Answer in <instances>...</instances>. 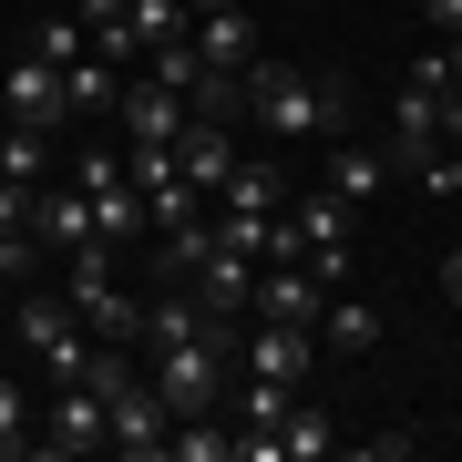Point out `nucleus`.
<instances>
[{
	"label": "nucleus",
	"instance_id": "f257e3e1",
	"mask_svg": "<svg viewBox=\"0 0 462 462\" xmlns=\"http://www.w3.org/2000/svg\"><path fill=\"white\" fill-rule=\"evenodd\" d=\"M247 124L267 134V144H329V134L349 124V83L329 72H288V62H247Z\"/></svg>",
	"mask_w": 462,
	"mask_h": 462
},
{
	"label": "nucleus",
	"instance_id": "f03ea898",
	"mask_svg": "<svg viewBox=\"0 0 462 462\" xmlns=\"http://www.w3.org/2000/svg\"><path fill=\"white\" fill-rule=\"evenodd\" d=\"M11 339L32 349V360L51 370V380H83V360H93V329H83V309H72V298H21V319H11Z\"/></svg>",
	"mask_w": 462,
	"mask_h": 462
},
{
	"label": "nucleus",
	"instance_id": "7ed1b4c3",
	"mask_svg": "<svg viewBox=\"0 0 462 462\" xmlns=\"http://www.w3.org/2000/svg\"><path fill=\"white\" fill-rule=\"evenodd\" d=\"M0 124H72V103H62V72L42 62V51H21L11 72H0Z\"/></svg>",
	"mask_w": 462,
	"mask_h": 462
},
{
	"label": "nucleus",
	"instance_id": "20e7f679",
	"mask_svg": "<svg viewBox=\"0 0 462 462\" xmlns=\"http://www.w3.org/2000/svg\"><path fill=\"white\" fill-rule=\"evenodd\" d=\"M103 452H134V462L165 452V401H154V380H134V391L103 401Z\"/></svg>",
	"mask_w": 462,
	"mask_h": 462
},
{
	"label": "nucleus",
	"instance_id": "39448f33",
	"mask_svg": "<svg viewBox=\"0 0 462 462\" xmlns=\"http://www.w3.org/2000/svg\"><path fill=\"white\" fill-rule=\"evenodd\" d=\"M257 319H288V329H319V309H329V278H319L309 257L298 267H257V298H247Z\"/></svg>",
	"mask_w": 462,
	"mask_h": 462
},
{
	"label": "nucleus",
	"instance_id": "423d86ee",
	"mask_svg": "<svg viewBox=\"0 0 462 462\" xmlns=\"http://www.w3.org/2000/svg\"><path fill=\"white\" fill-rule=\"evenodd\" d=\"M42 452H103V391H93V380H62V391H51Z\"/></svg>",
	"mask_w": 462,
	"mask_h": 462
},
{
	"label": "nucleus",
	"instance_id": "0eeeda50",
	"mask_svg": "<svg viewBox=\"0 0 462 462\" xmlns=\"http://www.w3.org/2000/svg\"><path fill=\"white\" fill-rule=\"evenodd\" d=\"M185 288H196V309H206V319H247V298H257V257L206 247V267H196Z\"/></svg>",
	"mask_w": 462,
	"mask_h": 462
},
{
	"label": "nucleus",
	"instance_id": "6e6552de",
	"mask_svg": "<svg viewBox=\"0 0 462 462\" xmlns=\"http://www.w3.org/2000/svg\"><path fill=\"white\" fill-rule=\"evenodd\" d=\"M114 124H124V144H175V134H185V93L124 83V93H114Z\"/></svg>",
	"mask_w": 462,
	"mask_h": 462
},
{
	"label": "nucleus",
	"instance_id": "1a4fd4ad",
	"mask_svg": "<svg viewBox=\"0 0 462 462\" xmlns=\"http://www.w3.org/2000/svg\"><path fill=\"white\" fill-rule=\"evenodd\" d=\"M236 349H247V370H257V380H309V360H319V329H288V319H257V339L236 329Z\"/></svg>",
	"mask_w": 462,
	"mask_h": 462
},
{
	"label": "nucleus",
	"instance_id": "9d476101",
	"mask_svg": "<svg viewBox=\"0 0 462 462\" xmlns=\"http://www.w3.org/2000/svg\"><path fill=\"white\" fill-rule=\"evenodd\" d=\"M175 165H185V185H196V196H216V185H226V165H236V124L185 114V134H175Z\"/></svg>",
	"mask_w": 462,
	"mask_h": 462
},
{
	"label": "nucleus",
	"instance_id": "9b49d317",
	"mask_svg": "<svg viewBox=\"0 0 462 462\" xmlns=\"http://www.w3.org/2000/svg\"><path fill=\"white\" fill-rule=\"evenodd\" d=\"M442 144V93H421V83H401V103H391V165H421V154Z\"/></svg>",
	"mask_w": 462,
	"mask_h": 462
},
{
	"label": "nucleus",
	"instance_id": "f8f14e48",
	"mask_svg": "<svg viewBox=\"0 0 462 462\" xmlns=\"http://www.w3.org/2000/svg\"><path fill=\"white\" fill-rule=\"evenodd\" d=\"M298 196V185H288V165H278V154H236V165H226V185H216V206H247V216H278Z\"/></svg>",
	"mask_w": 462,
	"mask_h": 462
},
{
	"label": "nucleus",
	"instance_id": "ddd939ff",
	"mask_svg": "<svg viewBox=\"0 0 462 462\" xmlns=\"http://www.w3.org/2000/svg\"><path fill=\"white\" fill-rule=\"evenodd\" d=\"M185 339H206V309H196L185 278H165V298L144 309V349H185Z\"/></svg>",
	"mask_w": 462,
	"mask_h": 462
},
{
	"label": "nucleus",
	"instance_id": "4468645a",
	"mask_svg": "<svg viewBox=\"0 0 462 462\" xmlns=\"http://www.w3.org/2000/svg\"><path fill=\"white\" fill-rule=\"evenodd\" d=\"M185 42H196L216 72H247V62H257V32H247V11H206V21H196Z\"/></svg>",
	"mask_w": 462,
	"mask_h": 462
},
{
	"label": "nucleus",
	"instance_id": "2eb2a0df",
	"mask_svg": "<svg viewBox=\"0 0 462 462\" xmlns=\"http://www.w3.org/2000/svg\"><path fill=\"white\" fill-rule=\"evenodd\" d=\"M319 349H380V309L329 288V309H319Z\"/></svg>",
	"mask_w": 462,
	"mask_h": 462
},
{
	"label": "nucleus",
	"instance_id": "dca6fc26",
	"mask_svg": "<svg viewBox=\"0 0 462 462\" xmlns=\"http://www.w3.org/2000/svg\"><path fill=\"white\" fill-rule=\"evenodd\" d=\"M114 93H124V72L103 62V51H83V62H62V103H72V114H114Z\"/></svg>",
	"mask_w": 462,
	"mask_h": 462
},
{
	"label": "nucleus",
	"instance_id": "f3484780",
	"mask_svg": "<svg viewBox=\"0 0 462 462\" xmlns=\"http://www.w3.org/2000/svg\"><path fill=\"white\" fill-rule=\"evenodd\" d=\"M329 185H339L349 206H370L380 185H391V154H380V144H339V165H329Z\"/></svg>",
	"mask_w": 462,
	"mask_h": 462
},
{
	"label": "nucleus",
	"instance_id": "a211bd4d",
	"mask_svg": "<svg viewBox=\"0 0 462 462\" xmlns=\"http://www.w3.org/2000/svg\"><path fill=\"white\" fill-rule=\"evenodd\" d=\"M0 175L42 185V175H51V134H42V124H0Z\"/></svg>",
	"mask_w": 462,
	"mask_h": 462
},
{
	"label": "nucleus",
	"instance_id": "6ab92c4d",
	"mask_svg": "<svg viewBox=\"0 0 462 462\" xmlns=\"http://www.w3.org/2000/svg\"><path fill=\"white\" fill-rule=\"evenodd\" d=\"M288 411H298V380H257V370H247V391H236V421H247V431H278Z\"/></svg>",
	"mask_w": 462,
	"mask_h": 462
},
{
	"label": "nucleus",
	"instance_id": "aec40b11",
	"mask_svg": "<svg viewBox=\"0 0 462 462\" xmlns=\"http://www.w3.org/2000/svg\"><path fill=\"white\" fill-rule=\"evenodd\" d=\"M83 329L93 339H144V309H134L124 288H103V298H83Z\"/></svg>",
	"mask_w": 462,
	"mask_h": 462
},
{
	"label": "nucleus",
	"instance_id": "412c9836",
	"mask_svg": "<svg viewBox=\"0 0 462 462\" xmlns=\"http://www.w3.org/2000/svg\"><path fill=\"white\" fill-rule=\"evenodd\" d=\"M124 21H134V42H144V51H154V42H175V32H196V11H185V0H134Z\"/></svg>",
	"mask_w": 462,
	"mask_h": 462
},
{
	"label": "nucleus",
	"instance_id": "4be33fe9",
	"mask_svg": "<svg viewBox=\"0 0 462 462\" xmlns=\"http://www.w3.org/2000/svg\"><path fill=\"white\" fill-rule=\"evenodd\" d=\"M144 62H154V83H165V93H196V72H206V51H196V42L175 32V42H154Z\"/></svg>",
	"mask_w": 462,
	"mask_h": 462
},
{
	"label": "nucleus",
	"instance_id": "5701e85b",
	"mask_svg": "<svg viewBox=\"0 0 462 462\" xmlns=\"http://www.w3.org/2000/svg\"><path fill=\"white\" fill-rule=\"evenodd\" d=\"M267 442H278V462H319V452H329V421H319V411H288Z\"/></svg>",
	"mask_w": 462,
	"mask_h": 462
},
{
	"label": "nucleus",
	"instance_id": "b1692460",
	"mask_svg": "<svg viewBox=\"0 0 462 462\" xmlns=\"http://www.w3.org/2000/svg\"><path fill=\"white\" fill-rule=\"evenodd\" d=\"M32 51L62 72V62H83V51H93V32H83V21H42V32H32Z\"/></svg>",
	"mask_w": 462,
	"mask_h": 462
},
{
	"label": "nucleus",
	"instance_id": "393cba45",
	"mask_svg": "<svg viewBox=\"0 0 462 462\" xmlns=\"http://www.w3.org/2000/svg\"><path fill=\"white\" fill-rule=\"evenodd\" d=\"M411 185H421V196H462V144H431L411 165Z\"/></svg>",
	"mask_w": 462,
	"mask_h": 462
},
{
	"label": "nucleus",
	"instance_id": "a878e982",
	"mask_svg": "<svg viewBox=\"0 0 462 462\" xmlns=\"http://www.w3.org/2000/svg\"><path fill=\"white\" fill-rule=\"evenodd\" d=\"M411 83H421V93H462V42L421 51V62H411Z\"/></svg>",
	"mask_w": 462,
	"mask_h": 462
},
{
	"label": "nucleus",
	"instance_id": "bb28decb",
	"mask_svg": "<svg viewBox=\"0 0 462 462\" xmlns=\"http://www.w3.org/2000/svg\"><path fill=\"white\" fill-rule=\"evenodd\" d=\"M0 452H42V431H32V411H21L11 380H0Z\"/></svg>",
	"mask_w": 462,
	"mask_h": 462
},
{
	"label": "nucleus",
	"instance_id": "cd10ccee",
	"mask_svg": "<svg viewBox=\"0 0 462 462\" xmlns=\"http://www.w3.org/2000/svg\"><path fill=\"white\" fill-rule=\"evenodd\" d=\"M32 196H42V185H21V175H0V236H21V226H32Z\"/></svg>",
	"mask_w": 462,
	"mask_h": 462
},
{
	"label": "nucleus",
	"instance_id": "c85d7f7f",
	"mask_svg": "<svg viewBox=\"0 0 462 462\" xmlns=\"http://www.w3.org/2000/svg\"><path fill=\"white\" fill-rule=\"evenodd\" d=\"M421 21H431L442 42H462V0H421Z\"/></svg>",
	"mask_w": 462,
	"mask_h": 462
},
{
	"label": "nucleus",
	"instance_id": "c756f323",
	"mask_svg": "<svg viewBox=\"0 0 462 462\" xmlns=\"http://www.w3.org/2000/svg\"><path fill=\"white\" fill-rule=\"evenodd\" d=\"M134 11V0H83V32H93V21H124Z\"/></svg>",
	"mask_w": 462,
	"mask_h": 462
},
{
	"label": "nucleus",
	"instance_id": "7c9ffc66",
	"mask_svg": "<svg viewBox=\"0 0 462 462\" xmlns=\"http://www.w3.org/2000/svg\"><path fill=\"white\" fill-rule=\"evenodd\" d=\"M442 144H462V93H442Z\"/></svg>",
	"mask_w": 462,
	"mask_h": 462
},
{
	"label": "nucleus",
	"instance_id": "2f4dec72",
	"mask_svg": "<svg viewBox=\"0 0 462 462\" xmlns=\"http://www.w3.org/2000/svg\"><path fill=\"white\" fill-rule=\"evenodd\" d=\"M442 298H452V309H462V247L442 257Z\"/></svg>",
	"mask_w": 462,
	"mask_h": 462
},
{
	"label": "nucleus",
	"instance_id": "473e14b6",
	"mask_svg": "<svg viewBox=\"0 0 462 462\" xmlns=\"http://www.w3.org/2000/svg\"><path fill=\"white\" fill-rule=\"evenodd\" d=\"M185 11H196V21H206V11H247V0H185Z\"/></svg>",
	"mask_w": 462,
	"mask_h": 462
},
{
	"label": "nucleus",
	"instance_id": "72a5a7b5",
	"mask_svg": "<svg viewBox=\"0 0 462 462\" xmlns=\"http://www.w3.org/2000/svg\"><path fill=\"white\" fill-rule=\"evenodd\" d=\"M298 11H319V0H298Z\"/></svg>",
	"mask_w": 462,
	"mask_h": 462
}]
</instances>
